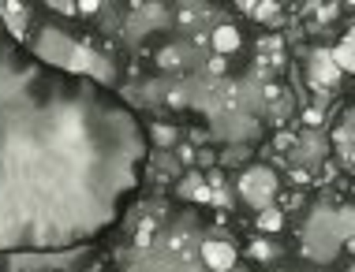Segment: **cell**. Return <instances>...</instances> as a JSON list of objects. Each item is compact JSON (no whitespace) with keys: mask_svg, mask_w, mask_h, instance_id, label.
Returning <instances> with one entry per match:
<instances>
[{"mask_svg":"<svg viewBox=\"0 0 355 272\" xmlns=\"http://www.w3.org/2000/svg\"><path fill=\"white\" fill-rule=\"evenodd\" d=\"M239 194H243L251 206L270 209V198L277 194V176H273L270 168H251V172H243V179H239Z\"/></svg>","mask_w":355,"mask_h":272,"instance_id":"1","label":"cell"},{"mask_svg":"<svg viewBox=\"0 0 355 272\" xmlns=\"http://www.w3.org/2000/svg\"><path fill=\"white\" fill-rule=\"evenodd\" d=\"M202 261L209 272H232L236 269V246H228V242H206Z\"/></svg>","mask_w":355,"mask_h":272,"instance_id":"2","label":"cell"},{"mask_svg":"<svg viewBox=\"0 0 355 272\" xmlns=\"http://www.w3.org/2000/svg\"><path fill=\"white\" fill-rule=\"evenodd\" d=\"M337 79H340V67H337V60H333V56H325V53H314L311 56V82L318 86H325V90H329V86H337Z\"/></svg>","mask_w":355,"mask_h":272,"instance_id":"3","label":"cell"},{"mask_svg":"<svg viewBox=\"0 0 355 272\" xmlns=\"http://www.w3.org/2000/svg\"><path fill=\"white\" fill-rule=\"evenodd\" d=\"M239 45H243V37H239V30H236V26H217V30H214V48H217L220 56L236 53Z\"/></svg>","mask_w":355,"mask_h":272,"instance_id":"4","label":"cell"},{"mask_svg":"<svg viewBox=\"0 0 355 272\" xmlns=\"http://www.w3.org/2000/svg\"><path fill=\"white\" fill-rule=\"evenodd\" d=\"M333 60H337L340 71H355V30L344 37V42L337 45V53H333Z\"/></svg>","mask_w":355,"mask_h":272,"instance_id":"5","label":"cell"},{"mask_svg":"<svg viewBox=\"0 0 355 272\" xmlns=\"http://www.w3.org/2000/svg\"><path fill=\"white\" fill-rule=\"evenodd\" d=\"M239 12H247V15H258V23H277V12H281V8L277 4H251V0H243V4H239Z\"/></svg>","mask_w":355,"mask_h":272,"instance_id":"6","label":"cell"},{"mask_svg":"<svg viewBox=\"0 0 355 272\" xmlns=\"http://www.w3.org/2000/svg\"><path fill=\"white\" fill-rule=\"evenodd\" d=\"M281 224H284L281 209H262V212H258V228H262L266 235H273V231H281Z\"/></svg>","mask_w":355,"mask_h":272,"instance_id":"7","label":"cell"},{"mask_svg":"<svg viewBox=\"0 0 355 272\" xmlns=\"http://www.w3.org/2000/svg\"><path fill=\"white\" fill-rule=\"evenodd\" d=\"M135 242H139V246H150V242H153V220H142V224H139Z\"/></svg>","mask_w":355,"mask_h":272,"instance_id":"8","label":"cell"},{"mask_svg":"<svg viewBox=\"0 0 355 272\" xmlns=\"http://www.w3.org/2000/svg\"><path fill=\"white\" fill-rule=\"evenodd\" d=\"M79 131V116H64L60 120V134H75Z\"/></svg>","mask_w":355,"mask_h":272,"instance_id":"9","label":"cell"},{"mask_svg":"<svg viewBox=\"0 0 355 272\" xmlns=\"http://www.w3.org/2000/svg\"><path fill=\"white\" fill-rule=\"evenodd\" d=\"M251 254H254L258 261H270V257H273V250H270V246H262V242H254V246H251Z\"/></svg>","mask_w":355,"mask_h":272,"instance_id":"10","label":"cell"},{"mask_svg":"<svg viewBox=\"0 0 355 272\" xmlns=\"http://www.w3.org/2000/svg\"><path fill=\"white\" fill-rule=\"evenodd\" d=\"M153 134H157V145H168L172 142V131L168 127H153Z\"/></svg>","mask_w":355,"mask_h":272,"instance_id":"11","label":"cell"},{"mask_svg":"<svg viewBox=\"0 0 355 272\" xmlns=\"http://www.w3.org/2000/svg\"><path fill=\"white\" fill-rule=\"evenodd\" d=\"M157 60H161V64H165V67H172V64H180V56H176V53H172V48H165V53H161V56H157Z\"/></svg>","mask_w":355,"mask_h":272,"instance_id":"12","label":"cell"},{"mask_svg":"<svg viewBox=\"0 0 355 272\" xmlns=\"http://www.w3.org/2000/svg\"><path fill=\"white\" fill-rule=\"evenodd\" d=\"M303 120L311 123V127H318V123H322V112H318V109H311V112H303Z\"/></svg>","mask_w":355,"mask_h":272,"instance_id":"13","label":"cell"},{"mask_svg":"<svg viewBox=\"0 0 355 272\" xmlns=\"http://www.w3.org/2000/svg\"><path fill=\"white\" fill-rule=\"evenodd\" d=\"M79 12L83 15H94V12H98V4H94V0H86V4H79Z\"/></svg>","mask_w":355,"mask_h":272,"instance_id":"14","label":"cell"},{"mask_svg":"<svg viewBox=\"0 0 355 272\" xmlns=\"http://www.w3.org/2000/svg\"><path fill=\"white\" fill-rule=\"evenodd\" d=\"M348 254H355V239H348Z\"/></svg>","mask_w":355,"mask_h":272,"instance_id":"15","label":"cell"},{"mask_svg":"<svg viewBox=\"0 0 355 272\" xmlns=\"http://www.w3.org/2000/svg\"><path fill=\"white\" fill-rule=\"evenodd\" d=\"M352 164H355V145H352Z\"/></svg>","mask_w":355,"mask_h":272,"instance_id":"16","label":"cell"}]
</instances>
